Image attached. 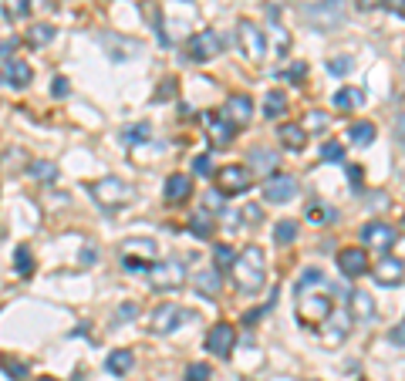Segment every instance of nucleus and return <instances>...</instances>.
<instances>
[{"instance_id":"f257e3e1","label":"nucleus","mask_w":405,"mask_h":381,"mask_svg":"<svg viewBox=\"0 0 405 381\" xmlns=\"http://www.w3.org/2000/svg\"><path fill=\"white\" fill-rule=\"evenodd\" d=\"M230 277H233V287L240 293H257L267 280V256L260 246H243L240 254L233 256L230 263Z\"/></svg>"},{"instance_id":"f03ea898","label":"nucleus","mask_w":405,"mask_h":381,"mask_svg":"<svg viewBox=\"0 0 405 381\" xmlns=\"http://www.w3.org/2000/svg\"><path fill=\"white\" fill-rule=\"evenodd\" d=\"M348 0H317L311 7H304L301 17L307 24L314 27L317 34H331V31H338L344 24V17H348V7H344Z\"/></svg>"},{"instance_id":"7ed1b4c3","label":"nucleus","mask_w":405,"mask_h":381,"mask_svg":"<svg viewBox=\"0 0 405 381\" xmlns=\"http://www.w3.org/2000/svg\"><path fill=\"white\" fill-rule=\"evenodd\" d=\"M331 310H334V301H331L324 291H297V320L301 324H321L324 318H331Z\"/></svg>"},{"instance_id":"20e7f679","label":"nucleus","mask_w":405,"mask_h":381,"mask_svg":"<svg viewBox=\"0 0 405 381\" xmlns=\"http://www.w3.org/2000/svg\"><path fill=\"white\" fill-rule=\"evenodd\" d=\"M186 283V267L183 260H159L149 267V287L152 291H176Z\"/></svg>"},{"instance_id":"39448f33","label":"nucleus","mask_w":405,"mask_h":381,"mask_svg":"<svg viewBox=\"0 0 405 381\" xmlns=\"http://www.w3.org/2000/svg\"><path fill=\"white\" fill-rule=\"evenodd\" d=\"M237 44H240V51L250 58V61H260L267 54V38H264V31L253 24V21H247L243 17L240 24H237Z\"/></svg>"},{"instance_id":"423d86ee","label":"nucleus","mask_w":405,"mask_h":381,"mask_svg":"<svg viewBox=\"0 0 405 381\" xmlns=\"http://www.w3.org/2000/svg\"><path fill=\"white\" fill-rule=\"evenodd\" d=\"M183 320H190V310H186V307L163 304V307H155V310L149 314V330L152 334H173Z\"/></svg>"},{"instance_id":"0eeeda50","label":"nucleus","mask_w":405,"mask_h":381,"mask_svg":"<svg viewBox=\"0 0 405 381\" xmlns=\"http://www.w3.org/2000/svg\"><path fill=\"white\" fill-rule=\"evenodd\" d=\"M91 192H95V203H98V206H105V209H115V206L128 203V192H132V189H128V182L108 176V179H98Z\"/></svg>"},{"instance_id":"6e6552de","label":"nucleus","mask_w":405,"mask_h":381,"mask_svg":"<svg viewBox=\"0 0 405 381\" xmlns=\"http://www.w3.org/2000/svg\"><path fill=\"white\" fill-rule=\"evenodd\" d=\"M216 179L223 186V196H240V192H247L253 186V172L247 165H223L216 172Z\"/></svg>"},{"instance_id":"1a4fd4ad","label":"nucleus","mask_w":405,"mask_h":381,"mask_svg":"<svg viewBox=\"0 0 405 381\" xmlns=\"http://www.w3.org/2000/svg\"><path fill=\"white\" fill-rule=\"evenodd\" d=\"M223 48V41L216 31H202V34H193L190 44H186V54H190V61H213L216 54Z\"/></svg>"},{"instance_id":"9d476101","label":"nucleus","mask_w":405,"mask_h":381,"mask_svg":"<svg viewBox=\"0 0 405 381\" xmlns=\"http://www.w3.org/2000/svg\"><path fill=\"white\" fill-rule=\"evenodd\" d=\"M264 199L267 203H291L294 196H297V179L294 176H284V172H277V176H270L264 182Z\"/></svg>"},{"instance_id":"9b49d317","label":"nucleus","mask_w":405,"mask_h":381,"mask_svg":"<svg viewBox=\"0 0 405 381\" xmlns=\"http://www.w3.org/2000/svg\"><path fill=\"white\" fill-rule=\"evenodd\" d=\"M233 344H237V330L230 328V324H213L210 328V334H206V351L216 357H230L233 355Z\"/></svg>"},{"instance_id":"f8f14e48","label":"nucleus","mask_w":405,"mask_h":381,"mask_svg":"<svg viewBox=\"0 0 405 381\" xmlns=\"http://www.w3.org/2000/svg\"><path fill=\"white\" fill-rule=\"evenodd\" d=\"M362 243L365 246H371V250H379V254H389L395 246V229L389 226V223H368L365 229H362Z\"/></svg>"},{"instance_id":"ddd939ff","label":"nucleus","mask_w":405,"mask_h":381,"mask_svg":"<svg viewBox=\"0 0 405 381\" xmlns=\"http://www.w3.org/2000/svg\"><path fill=\"white\" fill-rule=\"evenodd\" d=\"M0 81L11 85V88H27V85H31V64H27L24 58H4Z\"/></svg>"},{"instance_id":"4468645a","label":"nucleus","mask_w":405,"mask_h":381,"mask_svg":"<svg viewBox=\"0 0 405 381\" xmlns=\"http://www.w3.org/2000/svg\"><path fill=\"white\" fill-rule=\"evenodd\" d=\"M338 267H342L344 277H362L368 270V254L365 246H344L342 254H338Z\"/></svg>"},{"instance_id":"2eb2a0df","label":"nucleus","mask_w":405,"mask_h":381,"mask_svg":"<svg viewBox=\"0 0 405 381\" xmlns=\"http://www.w3.org/2000/svg\"><path fill=\"white\" fill-rule=\"evenodd\" d=\"M402 277H405V263L395 260V256H385L379 267H375V280H379L381 287H399Z\"/></svg>"},{"instance_id":"dca6fc26","label":"nucleus","mask_w":405,"mask_h":381,"mask_svg":"<svg viewBox=\"0 0 405 381\" xmlns=\"http://www.w3.org/2000/svg\"><path fill=\"white\" fill-rule=\"evenodd\" d=\"M233 122L237 128H243L247 122L253 118V102L247 98V95H230V102H227V112H223Z\"/></svg>"},{"instance_id":"f3484780","label":"nucleus","mask_w":405,"mask_h":381,"mask_svg":"<svg viewBox=\"0 0 405 381\" xmlns=\"http://www.w3.org/2000/svg\"><path fill=\"white\" fill-rule=\"evenodd\" d=\"M193 192V179L183 176V172H173V176L165 179V199L169 203H186Z\"/></svg>"},{"instance_id":"a211bd4d","label":"nucleus","mask_w":405,"mask_h":381,"mask_svg":"<svg viewBox=\"0 0 405 381\" xmlns=\"http://www.w3.org/2000/svg\"><path fill=\"white\" fill-rule=\"evenodd\" d=\"M274 165H280L274 149L257 145V149H250V155H247V169H250V172H274Z\"/></svg>"},{"instance_id":"6ab92c4d","label":"nucleus","mask_w":405,"mask_h":381,"mask_svg":"<svg viewBox=\"0 0 405 381\" xmlns=\"http://www.w3.org/2000/svg\"><path fill=\"white\" fill-rule=\"evenodd\" d=\"M206 125H210V135H213L216 145H227L230 139H233V132H237V125L230 122L227 115H206Z\"/></svg>"},{"instance_id":"aec40b11","label":"nucleus","mask_w":405,"mask_h":381,"mask_svg":"<svg viewBox=\"0 0 405 381\" xmlns=\"http://www.w3.org/2000/svg\"><path fill=\"white\" fill-rule=\"evenodd\" d=\"M277 139L284 149H291V152H301L304 145H307V132H304V125H280L277 128Z\"/></svg>"},{"instance_id":"412c9836","label":"nucleus","mask_w":405,"mask_h":381,"mask_svg":"<svg viewBox=\"0 0 405 381\" xmlns=\"http://www.w3.org/2000/svg\"><path fill=\"white\" fill-rule=\"evenodd\" d=\"M348 307H352V318L354 320H371V318H375V301H371L365 291H354L352 301H348Z\"/></svg>"},{"instance_id":"4be33fe9","label":"nucleus","mask_w":405,"mask_h":381,"mask_svg":"<svg viewBox=\"0 0 405 381\" xmlns=\"http://www.w3.org/2000/svg\"><path fill=\"white\" fill-rule=\"evenodd\" d=\"M196 291L200 293H210V297H216V293H220V287H223V277H220V270H200V273H196Z\"/></svg>"},{"instance_id":"5701e85b","label":"nucleus","mask_w":405,"mask_h":381,"mask_svg":"<svg viewBox=\"0 0 405 381\" xmlns=\"http://www.w3.org/2000/svg\"><path fill=\"white\" fill-rule=\"evenodd\" d=\"M362 102H365V91H358V88L334 91V108H338V112H352V108H358Z\"/></svg>"},{"instance_id":"b1692460","label":"nucleus","mask_w":405,"mask_h":381,"mask_svg":"<svg viewBox=\"0 0 405 381\" xmlns=\"http://www.w3.org/2000/svg\"><path fill=\"white\" fill-rule=\"evenodd\" d=\"M307 219H311V223H317V226H328L331 219H338V213H334V209H331L328 203H307Z\"/></svg>"},{"instance_id":"393cba45","label":"nucleus","mask_w":405,"mask_h":381,"mask_svg":"<svg viewBox=\"0 0 405 381\" xmlns=\"http://www.w3.org/2000/svg\"><path fill=\"white\" fill-rule=\"evenodd\" d=\"M287 112V98H284V91H270L264 98V118H280V115Z\"/></svg>"},{"instance_id":"a878e982","label":"nucleus","mask_w":405,"mask_h":381,"mask_svg":"<svg viewBox=\"0 0 405 381\" xmlns=\"http://www.w3.org/2000/svg\"><path fill=\"white\" fill-rule=\"evenodd\" d=\"M105 368L112 375H128L132 371V351H112L108 361H105Z\"/></svg>"},{"instance_id":"bb28decb","label":"nucleus","mask_w":405,"mask_h":381,"mask_svg":"<svg viewBox=\"0 0 405 381\" xmlns=\"http://www.w3.org/2000/svg\"><path fill=\"white\" fill-rule=\"evenodd\" d=\"M348 139H352L354 145H368V142H375V125H371V122H354V125L348 128Z\"/></svg>"},{"instance_id":"cd10ccee","label":"nucleus","mask_w":405,"mask_h":381,"mask_svg":"<svg viewBox=\"0 0 405 381\" xmlns=\"http://www.w3.org/2000/svg\"><path fill=\"white\" fill-rule=\"evenodd\" d=\"M14 267H17L21 277H31V273H34V256H31L27 246H14Z\"/></svg>"},{"instance_id":"c85d7f7f","label":"nucleus","mask_w":405,"mask_h":381,"mask_svg":"<svg viewBox=\"0 0 405 381\" xmlns=\"http://www.w3.org/2000/svg\"><path fill=\"white\" fill-rule=\"evenodd\" d=\"M274 240H277L280 246L294 243V240H297V223H294V219H280L277 226H274Z\"/></svg>"},{"instance_id":"c756f323","label":"nucleus","mask_w":405,"mask_h":381,"mask_svg":"<svg viewBox=\"0 0 405 381\" xmlns=\"http://www.w3.org/2000/svg\"><path fill=\"white\" fill-rule=\"evenodd\" d=\"M27 172L38 179V182H54V179H58V169H54L51 162H34L31 169H27Z\"/></svg>"},{"instance_id":"7c9ffc66","label":"nucleus","mask_w":405,"mask_h":381,"mask_svg":"<svg viewBox=\"0 0 405 381\" xmlns=\"http://www.w3.org/2000/svg\"><path fill=\"white\" fill-rule=\"evenodd\" d=\"M0 368H4V375H11V378L24 381L27 378V365L24 361H14V357H0Z\"/></svg>"},{"instance_id":"2f4dec72","label":"nucleus","mask_w":405,"mask_h":381,"mask_svg":"<svg viewBox=\"0 0 405 381\" xmlns=\"http://www.w3.org/2000/svg\"><path fill=\"white\" fill-rule=\"evenodd\" d=\"M125 254H145V256H155V243L152 240H128L125 243Z\"/></svg>"},{"instance_id":"473e14b6","label":"nucleus","mask_w":405,"mask_h":381,"mask_svg":"<svg viewBox=\"0 0 405 381\" xmlns=\"http://www.w3.org/2000/svg\"><path fill=\"white\" fill-rule=\"evenodd\" d=\"M122 139L132 142V145H135V142H145V139H149V125H145V122H139V125L125 128V132H122Z\"/></svg>"},{"instance_id":"72a5a7b5","label":"nucleus","mask_w":405,"mask_h":381,"mask_svg":"<svg viewBox=\"0 0 405 381\" xmlns=\"http://www.w3.org/2000/svg\"><path fill=\"white\" fill-rule=\"evenodd\" d=\"M190 229L196 233V236H213V223H210V216H206V213H200V216H193Z\"/></svg>"},{"instance_id":"f704fd0d","label":"nucleus","mask_w":405,"mask_h":381,"mask_svg":"<svg viewBox=\"0 0 405 381\" xmlns=\"http://www.w3.org/2000/svg\"><path fill=\"white\" fill-rule=\"evenodd\" d=\"M210 365H202V361H196V365H190L186 368V381H210Z\"/></svg>"},{"instance_id":"c9c22d12","label":"nucleus","mask_w":405,"mask_h":381,"mask_svg":"<svg viewBox=\"0 0 405 381\" xmlns=\"http://www.w3.org/2000/svg\"><path fill=\"white\" fill-rule=\"evenodd\" d=\"M321 159H324V162H342V159H344V145H338V142H328V145L321 149Z\"/></svg>"},{"instance_id":"e433bc0d","label":"nucleus","mask_w":405,"mask_h":381,"mask_svg":"<svg viewBox=\"0 0 405 381\" xmlns=\"http://www.w3.org/2000/svg\"><path fill=\"white\" fill-rule=\"evenodd\" d=\"M51 38H54V27H48V24H41V27H34V31H31V44H34V48L48 44Z\"/></svg>"},{"instance_id":"4c0bfd02","label":"nucleus","mask_w":405,"mask_h":381,"mask_svg":"<svg viewBox=\"0 0 405 381\" xmlns=\"http://www.w3.org/2000/svg\"><path fill=\"white\" fill-rule=\"evenodd\" d=\"M230 263H233V250L230 246H216V270H230Z\"/></svg>"},{"instance_id":"58836bf2","label":"nucleus","mask_w":405,"mask_h":381,"mask_svg":"<svg viewBox=\"0 0 405 381\" xmlns=\"http://www.w3.org/2000/svg\"><path fill=\"white\" fill-rule=\"evenodd\" d=\"M352 68H354L352 58H334V61H328V71H331V75H348Z\"/></svg>"},{"instance_id":"ea45409f","label":"nucleus","mask_w":405,"mask_h":381,"mask_svg":"<svg viewBox=\"0 0 405 381\" xmlns=\"http://www.w3.org/2000/svg\"><path fill=\"white\" fill-rule=\"evenodd\" d=\"M193 172H196V176H213L210 155H196V162H193Z\"/></svg>"},{"instance_id":"a19ab883","label":"nucleus","mask_w":405,"mask_h":381,"mask_svg":"<svg viewBox=\"0 0 405 381\" xmlns=\"http://www.w3.org/2000/svg\"><path fill=\"white\" fill-rule=\"evenodd\" d=\"M260 219H264V209H260V206H247V209H243V223H257V226H260Z\"/></svg>"},{"instance_id":"79ce46f5","label":"nucleus","mask_w":405,"mask_h":381,"mask_svg":"<svg viewBox=\"0 0 405 381\" xmlns=\"http://www.w3.org/2000/svg\"><path fill=\"white\" fill-rule=\"evenodd\" d=\"M395 139H399V149H405V112L399 115V122H395Z\"/></svg>"},{"instance_id":"37998d69","label":"nucleus","mask_w":405,"mask_h":381,"mask_svg":"<svg viewBox=\"0 0 405 381\" xmlns=\"http://www.w3.org/2000/svg\"><path fill=\"white\" fill-rule=\"evenodd\" d=\"M132 318H135V304H125L115 310V320H132Z\"/></svg>"},{"instance_id":"c03bdc74","label":"nucleus","mask_w":405,"mask_h":381,"mask_svg":"<svg viewBox=\"0 0 405 381\" xmlns=\"http://www.w3.org/2000/svg\"><path fill=\"white\" fill-rule=\"evenodd\" d=\"M51 95H54V98H64V95H68V81H64V78H54V88H51Z\"/></svg>"},{"instance_id":"a18cd8bd","label":"nucleus","mask_w":405,"mask_h":381,"mask_svg":"<svg viewBox=\"0 0 405 381\" xmlns=\"http://www.w3.org/2000/svg\"><path fill=\"white\" fill-rule=\"evenodd\" d=\"M389 338H392V344H402V348H405V324L392 328V334H389Z\"/></svg>"},{"instance_id":"49530a36","label":"nucleus","mask_w":405,"mask_h":381,"mask_svg":"<svg viewBox=\"0 0 405 381\" xmlns=\"http://www.w3.org/2000/svg\"><path fill=\"white\" fill-rule=\"evenodd\" d=\"M379 4H385V7L395 14H405V0H379Z\"/></svg>"},{"instance_id":"de8ad7c7","label":"nucleus","mask_w":405,"mask_h":381,"mask_svg":"<svg viewBox=\"0 0 405 381\" xmlns=\"http://www.w3.org/2000/svg\"><path fill=\"white\" fill-rule=\"evenodd\" d=\"M348 176H352V182H358V179H362V169H358V165H348Z\"/></svg>"},{"instance_id":"09e8293b","label":"nucleus","mask_w":405,"mask_h":381,"mask_svg":"<svg viewBox=\"0 0 405 381\" xmlns=\"http://www.w3.org/2000/svg\"><path fill=\"white\" fill-rule=\"evenodd\" d=\"M375 4H379V0H358V7H362V11H368V7H375Z\"/></svg>"},{"instance_id":"8fccbe9b","label":"nucleus","mask_w":405,"mask_h":381,"mask_svg":"<svg viewBox=\"0 0 405 381\" xmlns=\"http://www.w3.org/2000/svg\"><path fill=\"white\" fill-rule=\"evenodd\" d=\"M402 229H405V216H402Z\"/></svg>"}]
</instances>
